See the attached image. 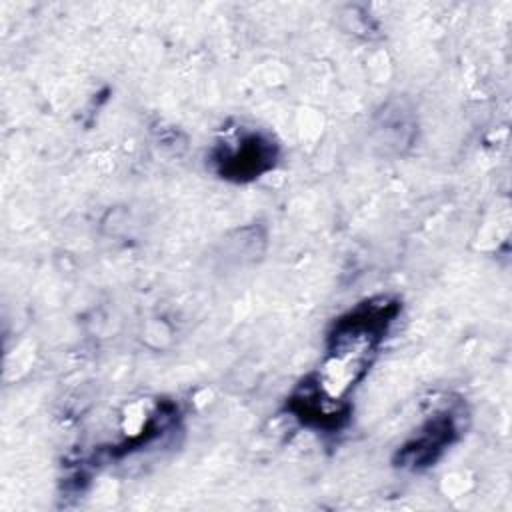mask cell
Segmentation results:
<instances>
[{
  "label": "cell",
  "mask_w": 512,
  "mask_h": 512,
  "mask_svg": "<svg viewBox=\"0 0 512 512\" xmlns=\"http://www.w3.org/2000/svg\"><path fill=\"white\" fill-rule=\"evenodd\" d=\"M396 314V302L372 298L336 320L318 372L290 402L304 424L318 428L342 424L348 416V394L368 372Z\"/></svg>",
  "instance_id": "6da1fadb"
},
{
  "label": "cell",
  "mask_w": 512,
  "mask_h": 512,
  "mask_svg": "<svg viewBox=\"0 0 512 512\" xmlns=\"http://www.w3.org/2000/svg\"><path fill=\"white\" fill-rule=\"evenodd\" d=\"M274 160L276 146L272 144V140L264 138L258 132L242 134L232 142H224L214 158V162L218 164V172L224 178L232 180L258 178L272 168Z\"/></svg>",
  "instance_id": "7a4b0ae2"
},
{
  "label": "cell",
  "mask_w": 512,
  "mask_h": 512,
  "mask_svg": "<svg viewBox=\"0 0 512 512\" xmlns=\"http://www.w3.org/2000/svg\"><path fill=\"white\" fill-rule=\"evenodd\" d=\"M458 434L456 418L448 412L434 414L418 432L416 438H412L402 450H400V462L402 466L420 468L432 464L438 454L452 444V440Z\"/></svg>",
  "instance_id": "3957f363"
}]
</instances>
